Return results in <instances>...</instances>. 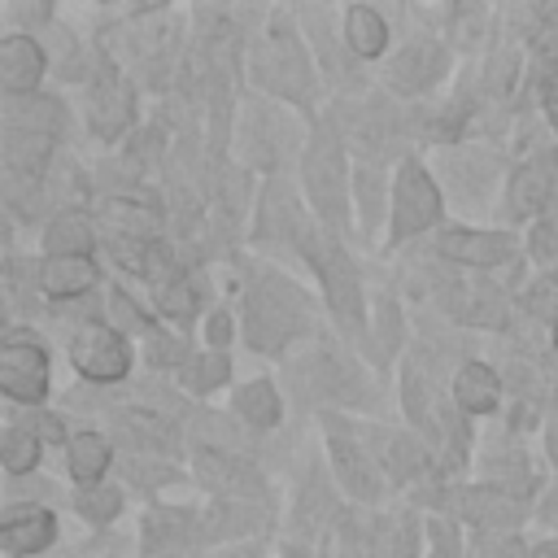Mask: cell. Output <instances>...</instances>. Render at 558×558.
<instances>
[{"mask_svg": "<svg viewBox=\"0 0 558 558\" xmlns=\"http://www.w3.org/2000/svg\"><path fill=\"white\" fill-rule=\"evenodd\" d=\"M70 353H74V366L96 384H113L131 371V349L109 323H83Z\"/></svg>", "mask_w": 558, "mask_h": 558, "instance_id": "6da1fadb", "label": "cell"}, {"mask_svg": "<svg viewBox=\"0 0 558 558\" xmlns=\"http://www.w3.org/2000/svg\"><path fill=\"white\" fill-rule=\"evenodd\" d=\"M0 388L13 401H39L48 392V357L31 336H9L0 349Z\"/></svg>", "mask_w": 558, "mask_h": 558, "instance_id": "7a4b0ae2", "label": "cell"}, {"mask_svg": "<svg viewBox=\"0 0 558 558\" xmlns=\"http://www.w3.org/2000/svg\"><path fill=\"white\" fill-rule=\"evenodd\" d=\"M436 214H440V196H436L432 179L414 161H405L401 166V179H397V192H392V235L397 240L401 235H414V231L432 227Z\"/></svg>", "mask_w": 558, "mask_h": 558, "instance_id": "3957f363", "label": "cell"}, {"mask_svg": "<svg viewBox=\"0 0 558 558\" xmlns=\"http://www.w3.org/2000/svg\"><path fill=\"white\" fill-rule=\"evenodd\" d=\"M440 253L453 262H466V266H497L514 253V240L501 231H445Z\"/></svg>", "mask_w": 558, "mask_h": 558, "instance_id": "277c9868", "label": "cell"}, {"mask_svg": "<svg viewBox=\"0 0 558 558\" xmlns=\"http://www.w3.org/2000/svg\"><path fill=\"white\" fill-rule=\"evenodd\" d=\"M310 196L323 205V214H327V218H336V214L344 209L340 148H336V144H327V135H323V144H314V153H310Z\"/></svg>", "mask_w": 558, "mask_h": 558, "instance_id": "5b68a950", "label": "cell"}, {"mask_svg": "<svg viewBox=\"0 0 558 558\" xmlns=\"http://www.w3.org/2000/svg\"><path fill=\"white\" fill-rule=\"evenodd\" d=\"M52 514L44 506H13L4 514V527H0V541L9 554H35L52 541Z\"/></svg>", "mask_w": 558, "mask_h": 558, "instance_id": "8992f818", "label": "cell"}, {"mask_svg": "<svg viewBox=\"0 0 558 558\" xmlns=\"http://www.w3.org/2000/svg\"><path fill=\"white\" fill-rule=\"evenodd\" d=\"M44 78V52L26 35H9L0 44V83L9 92H31Z\"/></svg>", "mask_w": 558, "mask_h": 558, "instance_id": "52a82bcc", "label": "cell"}, {"mask_svg": "<svg viewBox=\"0 0 558 558\" xmlns=\"http://www.w3.org/2000/svg\"><path fill=\"white\" fill-rule=\"evenodd\" d=\"M96 283V262L92 257H48L39 266V288L52 296H78Z\"/></svg>", "mask_w": 558, "mask_h": 558, "instance_id": "ba28073f", "label": "cell"}, {"mask_svg": "<svg viewBox=\"0 0 558 558\" xmlns=\"http://www.w3.org/2000/svg\"><path fill=\"white\" fill-rule=\"evenodd\" d=\"M201 480L214 488V493H235V497H253L257 488H262V480L244 466V462H235V458H227V453H201Z\"/></svg>", "mask_w": 558, "mask_h": 558, "instance_id": "9c48e42d", "label": "cell"}, {"mask_svg": "<svg viewBox=\"0 0 558 558\" xmlns=\"http://www.w3.org/2000/svg\"><path fill=\"white\" fill-rule=\"evenodd\" d=\"M497 392H501V384H497V375H493L484 362H466V366L458 371V379H453V397H458V405L471 410V414H488V410L497 405Z\"/></svg>", "mask_w": 558, "mask_h": 558, "instance_id": "30bf717a", "label": "cell"}, {"mask_svg": "<svg viewBox=\"0 0 558 558\" xmlns=\"http://www.w3.org/2000/svg\"><path fill=\"white\" fill-rule=\"evenodd\" d=\"M440 65H445V57H440V48L436 44H410L397 61H392V83L397 87H405V92H414V87H423V83H432L436 74H440Z\"/></svg>", "mask_w": 558, "mask_h": 558, "instance_id": "8fae6325", "label": "cell"}, {"mask_svg": "<svg viewBox=\"0 0 558 558\" xmlns=\"http://www.w3.org/2000/svg\"><path fill=\"white\" fill-rule=\"evenodd\" d=\"M344 39H349V48H353L357 57H379L384 44H388V22H384L375 9L353 4V9L344 13Z\"/></svg>", "mask_w": 558, "mask_h": 558, "instance_id": "7c38bea8", "label": "cell"}, {"mask_svg": "<svg viewBox=\"0 0 558 558\" xmlns=\"http://www.w3.org/2000/svg\"><path fill=\"white\" fill-rule=\"evenodd\" d=\"M318 270H323V283H327V296H331L336 314L340 318H357L362 301H357V279H353L349 262L340 253H327V257H318Z\"/></svg>", "mask_w": 558, "mask_h": 558, "instance_id": "4fadbf2b", "label": "cell"}, {"mask_svg": "<svg viewBox=\"0 0 558 558\" xmlns=\"http://www.w3.org/2000/svg\"><path fill=\"white\" fill-rule=\"evenodd\" d=\"M331 453H336V471L349 484V493H357V497H375L379 493V475L371 471V462L362 458V449L353 440H344V436L331 432Z\"/></svg>", "mask_w": 558, "mask_h": 558, "instance_id": "5bb4252c", "label": "cell"}, {"mask_svg": "<svg viewBox=\"0 0 558 558\" xmlns=\"http://www.w3.org/2000/svg\"><path fill=\"white\" fill-rule=\"evenodd\" d=\"M65 462H70V475H74L78 484L100 480L105 466H109V445H105V436H96V432H78V436H70V453H65Z\"/></svg>", "mask_w": 558, "mask_h": 558, "instance_id": "9a60e30c", "label": "cell"}, {"mask_svg": "<svg viewBox=\"0 0 558 558\" xmlns=\"http://www.w3.org/2000/svg\"><path fill=\"white\" fill-rule=\"evenodd\" d=\"M48 248H52V257H87V248H92V222L83 214H61L48 227Z\"/></svg>", "mask_w": 558, "mask_h": 558, "instance_id": "2e32d148", "label": "cell"}, {"mask_svg": "<svg viewBox=\"0 0 558 558\" xmlns=\"http://www.w3.org/2000/svg\"><path fill=\"white\" fill-rule=\"evenodd\" d=\"M235 410L244 414V423L270 427V423H279V392H275L266 379H253V384H244V388L235 392Z\"/></svg>", "mask_w": 558, "mask_h": 558, "instance_id": "e0dca14e", "label": "cell"}, {"mask_svg": "<svg viewBox=\"0 0 558 558\" xmlns=\"http://www.w3.org/2000/svg\"><path fill=\"white\" fill-rule=\"evenodd\" d=\"M126 122H131V92L118 87V83H109V92L100 87L96 92V105H92V126L100 135H118Z\"/></svg>", "mask_w": 558, "mask_h": 558, "instance_id": "ac0fdd59", "label": "cell"}, {"mask_svg": "<svg viewBox=\"0 0 558 558\" xmlns=\"http://www.w3.org/2000/svg\"><path fill=\"white\" fill-rule=\"evenodd\" d=\"M545 196H549V170L536 161V166H523L519 170V179H514V187H510V205H514V214L523 218V214H536L541 205H545Z\"/></svg>", "mask_w": 558, "mask_h": 558, "instance_id": "d6986e66", "label": "cell"}, {"mask_svg": "<svg viewBox=\"0 0 558 558\" xmlns=\"http://www.w3.org/2000/svg\"><path fill=\"white\" fill-rule=\"evenodd\" d=\"M4 157H9V166H13L17 174H35V170L44 166V157H48V135H44V131H22V135H9Z\"/></svg>", "mask_w": 558, "mask_h": 558, "instance_id": "ffe728a7", "label": "cell"}, {"mask_svg": "<svg viewBox=\"0 0 558 558\" xmlns=\"http://www.w3.org/2000/svg\"><path fill=\"white\" fill-rule=\"evenodd\" d=\"M39 462V440H35V432L31 427H9L4 432V466L13 471V475H22V471H31Z\"/></svg>", "mask_w": 558, "mask_h": 558, "instance_id": "44dd1931", "label": "cell"}, {"mask_svg": "<svg viewBox=\"0 0 558 558\" xmlns=\"http://www.w3.org/2000/svg\"><path fill=\"white\" fill-rule=\"evenodd\" d=\"M157 305H161V314H170V318H187V314H196V296H192V288H187V279H161V288H157Z\"/></svg>", "mask_w": 558, "mask_h": 558, "instance_id": "7402d4cb", "label": "cell"}, {"mask_svg": "<svg viewBox=\"0 0 558 558\" xmlns=\"http://www.w3.org/2000/svg\"><path fill=\"white\" fill-rule=\"evenodd\" d=\"M466 514H471V519H480V523H488V519H514V514H519V506H514L506 493H497V488H493V493H484V488H480V493H471V497H466Z\"/></svg>", "mask_w": 558, "mask_h": 558, "instance_id": "603a6c76", "label": "cell"}, {"mask_svg": "<svg viewBox=\"0 0 558 558\" xmlns=\"http://www.w3.org/2000/svg\"><path fill=\"white\" fill-rule=\"evenodd\" d=\"M187 379H192V388H218V384L227 379V357H222L218 349H209V353L187 371Z\"/></svg>", "mask_w": 558, "mask_h": 558, "instance_id": "cb8c5ba5", "label": "cell"}, {"mask_svg": "<svg viewBox=\"0 0 558 558\" xmlns=\"http://www.w3.org/2000/svg\"><path fill=\"white\" fill-rule=\"evenodd\" d=\"M78 506H83V514H87V519H96V523H105V519H113V514H118V506H122V497H118L113 488H92V493H87V497H83Z\"/></svg>", "mask_w": 558, "mask_h": 558, "instance_id": "d4e9b609", "label": "cell"}, {"mask_svg": "<svg viewBox=\"0 0 558 558\" xmlns=\"http://www.w3.org/2000/svg\"><path fill=\"white\" fill-rule=\"evenodd\" d=\"M532 253H536V257H554V253H558V227H554V222H541V227L532 231Z\"/></svg>", "mask_w": 558, "mask_h": 558, "instance_id": "484cf974", "label": "cell"}, {"mask_svg": "<svg viewBox=\"0 0 558 558\" xmlns=\"http://www.w3.org/2000/svg\"><path fill=\"white\" fill-rule=\"evenodd\" d=\"M205 336H209V349H218V353H222V344H227V336H231L227 314H214V318H209V327H205Z\"/></svg>", "mask_w": 558, "mask_h": 558, "instance_id": "4316f807", "label": "cell"}, {"mask_svg": "<svg viewBox=\"0 0 558 558\" xmlns=\"http://www.w3.org/2000/svg\"><path fill=\"white\" fill-rule=\"evenodd\" d=\"M549 458L558 462V414H554V423H549Z\"/></svg>", "mask_w": 558, "mask_h": 558, "instance_id": "83f0119b", "label": "cell"}, {"mask_svg": "<svg viewBox=\"0 0 558 558\" xmlns=\"http://www.w3.org/2000/svg\"><path fill=\"white\" fill-rule=\"evenodd\" d=\"M549 118H554V126H558V83H549Z\"/></svg>", "mask_w": 558, "mask_h": 558, "instance_id": "f1b7e54d", "label": "cell"}, {"mask_svg": "<svg viewBox=\"0 0 558 558\" xmlns=\"http://www.w3.org/2000/svg\"><path fill=\"white\" fill-rule=\"evenodd\" d=\"M536 558H558V545H545V549H541Z\"/></svg>", "mask_w": 558, "mask_h": 558, "instance_id": "f546056e", "label": "cell"}, {"mask_svg": "<svg viewBox=\"0 0 558 558\" xmlns=\"http://www.w3.org/2000/svg\"><path fill=\"white\" fill-rule=\"evenodd\" d=\"M554 349H558V323H554Z\"/></svg>", "mask_w": 558, "mask_h": 558, "instance_id": "4dcf8cb0", "label": "cell"}]
</instances>
